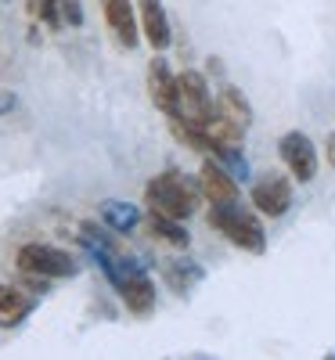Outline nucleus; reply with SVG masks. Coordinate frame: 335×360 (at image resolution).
<instances>
[{
  "label": "nucleus",
  "instance_id": "obj_7",
  "mask_svg": "<svg viewBox=\"0 0 335 360\" xmlns=\"http://www.w3.org/2000/svg\"><path fill=\"white\" fill-rule=\"evenodd\" d=\"M278 152H282V159H285L292 180H299V184H310V180L317 176V152H314V144H310L307 134H299V130L285 134L282 144H278Z\"/></svg>",
  "mask_w": 335,
  "mask_h": 360
},
{
  "label": "nucleus",
  "instance_id": "obj_9",
  "mask_svg": "<svg viewBox=\"0 0 335 360\" xmlns=\"http://www.w3.org/2000/svg\"><path fill=\"white\" fill-rule=\"evenodd\" d=\"M198 184H202V195L209 198V205L238 202V180H234L217 159H206V166H202V173H198Z\"/></svg>",
  "mask_w": 335,
  "mask_h": 360
},
{
  "label": "nucleus",
  "instance_id": "obj_11",
  "mask_svg": "<svg viewBox=\"0 0 335 360\" xmlns=\"http://www.w3.org/2000/svg\"><path fill=\"white\" fill-rule=\"evenodd\" d=\"M137 15H141V29H144V40L151 44V51H166L170 18L163 11V0H137Z\"/></svg>",
  "mask_w": 335,
  "mask_h": 360
},
{
  "label": "nucleus",
  "instance_id": "obj_14",
  "mask_svg": "<svg viewBox=\"0 0 335 360\" xmlns=\"http://www.w3.org/2000/svg\"><path fill=\"white\" fill-rule=\"evenodd\" d=\"M209 159H217L238 184L246 180L249 184V162H246V155H241V144H213L209 148Z\"/></svg>",
  "mask_w": 335,
  "mask_h": 360
},
{
  "label": "nucleus",
  "instance_id": "obj_18",
  "mask_svg": "<svg viewBox=\"0 0 335 360\" xmlns=\"http://www.w3.org/2000/svg\"><path fill=\"white\" fill-rule=\"evenodd\" d=\"M33 11L40 22H47L51 29H58L65 18H62V0H33Z\"/></svg>",
  "mask_w": 335,
  "mask_h": 360
},
{
  "label": "nucleus",
  "instance_id": "obj_17",
  "mask_svg": "<svg viewBox=\"0 0 335 360\" xmlns=\"http://www.w3.org/2000/svg\"><path fill=\"white\" fill-rule=\"evenodd\" d=\"M29 307H33V303H29L18 288L0 285V321H4V324H18L29 314Z\"/></svg>",
  "mask_w": 335,
  "mask_h": 360
},
{
  "label": "nucleus",
  "instance_id": "obj_19",
  "mask_svg": "<svg viewBox=\"0 0 335 360\" xmlns=\"http://www.w3.org/2000/svg\"><path fill=\"white\" fill-rule=\"evenodd\" d=\"M62 18L69 25H83V11H80V0H62Z\"/></svg>",
  "mask_w": 335,
  "mask_h": 360
},
{
  "label": "nucleus",
  "instance_id": "obj_13",
  "mask_svg": "<svg viewBox=\"0 0 335 360\" xmlns=\"http://www.w3.org/2000/svg\"><path fill=\"white\" fill-rule=\"evenodd\" d=\"M101 220H105V227H112V231H119V234H127V231H134V227H137L141 213H137V209H134L130 202L108 198V202H101Z\"/></svg>",
  "mask_w": 335,
  "mask_h": 360
},
{
  "label": "nucleus",
  "instance_id": "obj_16",
  "mask_svg": "<svg viewBox=\"0 0 335 360\" xmlns=\"http://www.w3.org/2000/svg\"><path fill=\"white\" fill-rule=\"evenodd\" d=\"M148 227H151V234H156V238H163V242H170L177 249H184L191 242L188 231H184V220H170L163 213H148Z\"/></svg>",
  "mask_w": 335,
  "mask_h": 360
},
{
  "label": "nucleus",
  "instance_id": "obj_20",
  "mask_svg": "<svg viewBox=\"0 0 335 360\" xmlns=\"http://www.w3.org/2000/svg\"><path fill=\"white\" fill-rule=\"evenodd\" d=\"M324 159H328V166L335 169V134H328V141H324Z\"/></svg>",
  "mask_w": 335,
  "mask_h": 360
},
{
  "label": "nucleus",
  "instance_id": "obj_4",
  "mask_svg": "<svg viewBox=\"0 0 335 360\" xmlns=\"http://www.w3.org/2000/svg\"><path fill=\"white\" fill-rule=\"evenodd\" d=\"M177 98H180V119H188L191 127H206L209 119H213V112H217V98H213V90L206 86V79H202V72H195V69H184L177 76Z\"/></svg>",
  "mask_w": 335,
  "mask_h": 360
},
{
  "label": "nucleus",
  "instance_id": "obj_2",
  "mask_svg": "<svg viewBox=\"0 0 335 360\" xmlns=\"http://www.w3.org/2000/svg\"><path fill=\"white\" fill-rule=\"evenodd\" d=\"M209 224L217 227L234 249L253 252V256L267 252V234H263V224L253 209L238 205V202H220V205L209 209Z\"/></svg>",
  "mask_w": 335,
  "mask_h": 360
},
{
  "label": "nucleus",
  "instance_id": "obj_5",
  "mask_svg": "<svg viewBox=\"0 0 335 360\" xmlns=\"http://www.w3.org/2000/svg\"><path fill=\"white\" fill-rule=\"evenodd\" d=\"M249 198H253L256 213H263V217H285L292 209V180L282 176V173H263V176L253 180Z\"/></svg>",
  "mask_w": 335,
  "mask_h": 360
},
{
  "label": "nucleus",
  "instance_id": "obj_15",
  "mask_svg": "<svg viewBox=\"0 0 335 360\" xmlns=\"http://www.w3.org/2000/svg\"><path fill=\"white\" fill-rule=\"evenodd\" d=\"M202 281V266L198 263H191V259H173L170 266H166V285L173 288V292H191L195 285Z\"/></svg>",
  "mask_w": 335,
  "mask_h": 360
},
{
  "label": "nucleus",
  "instance_id": "obj_8",
  "mask_svg": "<svg viewBox=\"0 0 335 360\" xmlns=\"http://www.w3.org/2000/svg\"><path fill=\"white\" fill-rule=\"evenodd\" d=\"M148 94L151 105H156L166 119L180 112V98H177V76L170 72L166 58H151L148 62Z\"/></svg>",
  "mask_w": 335,
  "mask_h": 360
},
{
  "label": "nucleus",
  "instance_id": "obj_10",
  "mask_svg": "<svg viewBox=\"0 0 335 360\" xmlns=\"http://www.w3.org/2000/svg\"><path fill=\"white\" fill-rule=\"evenodd\" d=\"M101 11H105V22L112 29V37L127 51L137 47V15H134L130 0H101Z\"/></svg>",
  "mask_w": 335,
  "mask_h": 360
},
{
  "label": "nucleus",
  "instance_id": "obj_6",
  "mask_svg": "<svg viewBox=\"0 0 335 360\" xmlns=\"http://www.w3.org/2000/svg\"><path fill=\"white\" fill-rule=\"evenodd\" d=\"M119 295H123V303L134 317H148L151 310H156V285H151V278L144 274L141 266L134 263H119V281H115Z\"/></svg>",
  "mask_w": 335,
  "mask_h": 360
},
{
  "label": "nucleus",
  "instance_id": "obj_12",
  "mask_svg": "<svg viewBox=\"0 0 335 360\" xmlns=\"http://www.w3.org/2000/svg\"><path fill=\"white\" fill-rule=\"evenodd\" d=\"M213 98H217V112H220L224 119H231L234 127H241V130H249V127H253V108H249L246 98H241V90H238V86L220 83Z\"/></svg>",
  "mask_w": 335,
  "mask_h": 360
},
{
  "label": "nucleus",
  "instance_id": "obj_1",
  "mask_svg": "<svg viewBox=\"0 0 335 360\" xmlns=\"http://www.w3.org/2000/svg\"><path fill=\"white\" fill-rule=\"evenodd\" d=\"M202 184L177 169H166L159 176L148 180L144 188V202H148V213H163L170 220H191L195 209L202 202Z\"/></svg>",
  "mask_w": 335,
  "mask_h": 360
},
{
  "label": "nucleus",
  "instance_id": "obj_3",
  "mask_svg": "<svg viewBox=\"0 0 335 360\" xmlns=\"http://www.w3.org/2000/svg\"><path fill=\"white\" fill-rule=\"evenodd\" d=\"M15 263H18L22 274H29V278H47V281H54V278H72L76 270H80L76 259H72L65 249H54V245H44V242L22 245L18 256H15Z\"/></svg>",
  "mask_w": 335,
  "mask_h": 360
}]
</instances>
